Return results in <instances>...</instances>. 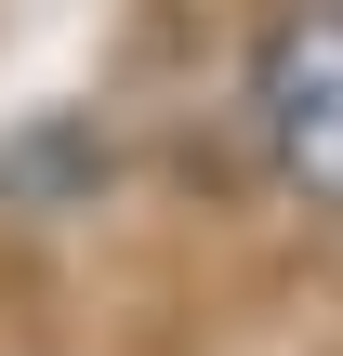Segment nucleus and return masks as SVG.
Returning a JSON list of instances; mask_svg holds the SVG:
<instances>
[{"mask_svg":"<svg viewBox=\"0 0 343 356\" xmlns=\"http://www.w3.org/2000/svg\"><path fill=\"white\" fill-rule=\"evenodd\" d=\"M251 119H264V159L343 211V0H304L264 66H251Z\"/></svg>","mask_w":343,"mask_h":356,"instance_id":"obj_1","label":"nucleus"}]
</instances>
